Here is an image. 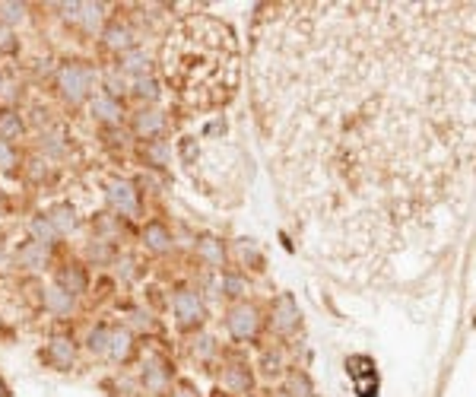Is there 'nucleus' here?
I'll return each mask as SVG.
<instances>
[{"label":"nucleus","mask_w":476,"mask_h":397,"mask_svg":"<svg viewBox=\"0 0 476 397\" xmlns=\"http://www.w3.org/2000/svg\"><path fill=\"white\" fill-rule=\"evenodd\" d=\"M255 105L308 248L362 286L422 273L476 188V3H279Z\"/></svg>","instance_id":"f257e3e1"},{"label":"nucleus","mask_w":476,"mask_h":397,"mask_svg":"<svg viewBox=\"0 0 476 397\" xmlns=\"http://www.w3.org/2000/svg\"><path fill=\"white\" fill-rule=\"evenodd\" d=\"M162 70L181 102L216 108L238 86L235 32L216 17H188L172 29L162 48Z\"/></svg>","instance_id":"f03ea898"},{"label":"nucleus","mask_w":476,"mask_h":397,"mask_svg":"<svg viewBox=\"0 0 476 397\" xmlns=\"http://www.w3.org/2000/svg\"><path fill=\"white\" fill-rule=\"evenodd\" d=\"M89 83H92V74L86 67L70 64L61 70V89H64V96L70 102H80L83 96H86V89H89Z\"/></svg>","instance_id":"7ed1b4c3"},{"label":"nucleus","mask_w":476,"mask_h":397,"mask_svg":"<svg viewBox=\"0 0 476 397\" xmlns=\"http://www.w3.org/2000/svg\"><path fill=\"white\" fill-rule=\"evenodd\" d=\"M299 324V305L292 302V296H279L277 302H273V328L277 331H292Z\"/></svg>","instance_id":"20e7f679"},{"label":"nucleus","mask_w":476,"mask_h":397,"mask_svg":"<svg viewBox=\"0 0 476 397\" xmlns=\"http://www.w3.org/2000/svg\"><path fill=\"white\" fill-rule=\"evenodd\" d=\"M229 331L235 334L238 340H248L257 331V312L251 305H238L235 312L229 314Z\"/></svg>","instance_id":"39448f33"},{"label":"nucleus","mask_w":476,"mask_h":397,"mask_svg":"<svg viewBox=\"0 0 476 397\" xmlns=\"http://www.w3.org/2000/svg\"><path fill=\"white\" fill-rule=\"evenodd\" d=\"M175 312H178V318L184 324H194L204 318V305H200V299L194 296V292L188 290H181L178 296H175Z\"/></svg>","instance_id":"423d86ee"},{"label":"nucleus","mask_w":476,"mask_h":397,"mask_svg":"<svg viewBox=\"0 0 476 397\" xmlns=\"http://www.w3.org/2000/svg\"><path fill=\"white\" fill-rule=\"evenodd\" d=\"M108 200L115 204L121 213H137V191L131 182H115L108 188Z\"/></svg>","instance_id":"0eeeda50"},{"label":"nucleus","mask_w":476,"mask_h":397,"mask_svg":"<svg viewBox=\"0 0 476 397\" xmlns=\"http://www.w3.org/2000/svg\"><path fill=\"white\" fill-rule=\"evenodd\" d=\"M143 239H147V245L153 251H169L172 248V235H169V229L159 223H149L147 229H143Z\"/></svg>","instance_id":"6e6552de"},{"label":"nucleus","mask_w":476,"mask_h":397,"mask_svg":"<svg viewBox=\"0 0 476 397\" xmlns=\"http://www.w3.org/2000/svg\"><path fill=\"white\" fill-rule=\"evenodd\" d=\"M92 115L102 118V121H121V102L111 99V96H99L92 102Z\"/></svg>","instance_id":"1a4fd4ad"},{"label":"nucleus","mask_w":476,"mask_h":397,"mask_svg":"<svg viewBox=\"0 0 476 397\" xmlns=\"http://www.w3.org/2000/svg\"><path fill=\"white\" fill-rule=\"evenodd\" d=\"M61 290H67L70 296L83 292L86 290V273H83L80 267H67V270L61 273Z\"/></svg>","instance_id":"9d476101"},{"label":"nucleus","mask_w":476,"mask_h":397,"mask_svg":"<svg viewBox=\"0 0 476 397\" xmlns=\"http://www.w3.org/2000/svg\"><path fill=\"white\" fill-rule=\"evenodd\" d=\"M165 125L162 111H143V115L137 118V133H143V137H149V133H159Z\"/></svg>","instance_id":"9b49d317"},{"label":"nucleus","mask_w":476,"mask_h":397,"mask_svg":"<svg viewBox=\"0 0 476 397\" xmlns=\"http://www.w3.org/2000/svg\"><path fill=\"white\" fill-rule=\"evenodd\" d=\"M48 356L58 365H70V359H74V347H70V340L54 337V340H51V347H48Z\"/></svg>","instance_id":"f8f14e48"},{"label":"nucleus","mask_w":476,"mask_h":397,"mask_svg":"<svg viewBox=\"0 0 476 397\" xmlns=\"http://www.w3.org/2000/svg\"><path fill=\"white\" fill-rule=\"evenodd\" d=\"M131 334L127 331H111V343H108V353L115 356V359H127L131 356Z\"/></svg>","instance_id":"ddd939ff"},{"label":"nucleus","mask_w":476,"mask_h":397,"mask_svg":"<svg viewBox=\"0 0 476 397\" xmlns=\"http://www.w3.org/2000/svg\"><path fill=\"white\" fill-rule=\"evenodd\" d=\"M23 131V121H19L17 111H0V137L3 140H13Z\"/></svg>","instance_id":"4468645a"},{"label":"nucleus","mask_w":476,"mask_h":397,"mask_svg":"<svg viewBox=\"0 0 476 397\" xmlns=\"http://www.w3.org/2000/svg\"><path fill=\"white\" fill-rule=\"evenodd\" d=\"M105 42L111 45V48H131V29H127V25H108Z\"/></svg>","instance_id":"2eb2a0df"},{"label":"nucleus","mask_w":476,"mask_h":397,"mask_svg":"<svg viewBox=\"0 0 476 397\" xmlns=\"http://www.w3.org/2000/svg\"><path fill=\"white\" fill-rule=\"evenodd\" d=\"M19 261H23L25 267H41L45 264V245H41V242H32L29 248L19 251Z\"/></svg>","instance_id":"dca6fc26"},{"label":"nucleus","mask_w":476,"mask_h":397,"mask_svg":"<svg viewBox=\"0 0 476 397\" xmlns=\"http://www.w3.org/2000/svg\"><path fill=\"white\" fill-rule=\"evenodd\" d=\"M48 219H51V226L58 229V235H61V232H70V229H74V210H70V207H58L54 213L48 216Z\"/></svg>","instance_id":"f3484780"},{"label":"nucleus","mask_w":476,"mask_h":397,"mask_svg":"<svg viewBox=\"0 0 476 397\" xmlns=\"http://www.w3.org/2000/svg\"><path fill=\"white\" fill-rule=\"evenodd\" d=\"M45 299H48V308H54V312H67L70 302H74V296H70L67 290H61V286H54V290H51Z\"/></svg>","instance_id":"a211bd4d"},{"label":"nucleus","mask_w":476,"mask_h":397,"mask_svg":"<svg viewBox=\"0 0 476 397\" xmlns=\"http://www.w3.org/2000/svg\"><path fill=\"white\" fill-rule=\"evenodd\" d=\"M32 232L39 235L41 245H45V242H54V239H58V229L51 226L48 216H45V219H41V216H39V219H32Z\"/></svg>","instance_id":"6ab92c4d"},{"label":"nucleus","mask_w":476,"mask_h":397,"mask_svg":"<svg viewBox=\"0 0 476 397\" xmlns=\"http://www.w3.org/2000/svg\"><path fill=\"white\" fill-rule=\"evenodd\" d=\"M108 343H111V331H105V328H99V331L89 334V350L92 353H105Z\"/></svg>","instance_id":"aec40b11"},{"label":"nucleus","mask_w":476,"mask_h":397,"mask_svg":"<svg viewBox=\"0 0 476 397\" xmlns=\"http://www.w3.org/2000/svg\"><path fill=\"white\" fill-rule=\"evenodd\" d=\"M200 255H204L206 261H210V264H222V248L216 245L213 239H206L204 245H200Z\"/></svg>","instance_id":"412c9836"},{"label":"nucleus","mask_w":476,"mask_h":397,"mask_svg":"<svg viewBox=\"0 0 476 397\" xmlns=\"http://www.w3.org/2000/svg\"><path fill=\"white\" fill-rule=\"evenodd\" d=\"M0 13H3L7 23H19V19L25 17V7L23 3H0Z\"/></svg>","instance_id":"4be33fe9"},{"label":"nucleus","mask_w":476,"mask_h":397,"mask_svg":"<svg viewBox=\"0 0 476 397\" xmlns=\"http://www.w3.org/2000/svg\"><path fill=\"white\" fill-rule=\"evenodd\" d=\"M83 19L89 25H96L102 19V3H83Z\"/></svg>","instance_id":"5701e85b"},{"label":"nucleus","mask_w":476,"mask_h":397,"mask_svg":"<svg viewBox=\"0 0 476 397\" xmlns=\"http://www.w3.org/2000/svg\"><path fill=\"white\" fill-rule=\"evenodd\" d=\"M137 92L140 96H147V99H156V80H149V76H143V80H140L137 83Z\"/></svg>","instance_id":"b1692460"},{"label":"nucleus","mask_w":476,"mask_h":397,"mask_svg":"<svg viewBox=\"0 0 476 397\" xmlns=\"http://www.w3.org/2000/svg\"><path fill=\"white\" fill-rule=\"evenodd\" d=\"M0 166H3V169L13 166V149L7 147V140H0Z\"/></svg>","instance_id":"393cba45"},{"label":"nucleus","mask_w":476,"mask_h":397,"mask_svg":"<svg viewBox=\"0 0 476 397\" xmlns=\"http://www.w3.org/2000/svg\"><path fill=\"white\" fill-rule=\"evenodd\" d=\"M124 67H127V70H137V74H140V70H147V58H143V54H131Z\"/></svg>","instance_id":"a878e982"},{"label":"nucleus","mask_w":476,"mask_h":397,"mask_svg":"<svg viewBox=\"0 0 476 397\" xmlns=\"http://www.w3.org/2000/svg\"><path fill=\"white\" fill-rule=\"evenodd\" d=\"M147 381H149V388H162V372L159 369H149Z\"/></svg>","instance_id":"bb28decb"},{"label":"nucleus","mask_w":476,"mask_h":397,"mask_svg":"<svg viewBox=\"0 0 476 397\" xmlns=\"http://www.w3.org/2000/svg\"><path fill=\"white\" fill-rule=\"evenodd\" d=\"M0 48H3V51L13 48V42H10V32H0Z\"/></svg>","instance_id":"cd10ccee"},{"label":"nucleus","mask_w":476,"mask_h":397,"mask_svg":"<svg viewBox=\"0 0 476 397\" xmlns=\"http://www.w3.org/2000/svg\"><path fill=\"white\" fill-rule=\"evenodd\" d=\"M153 159H159V162H162V159H165V147H153Z\"/></svg>","instance_id":"c85d7f7f"},{"label":"nucleus","mask_w":476,"mask_h":397,"mask_svg":"<svg viewBox=\"0 0 476 397\" xmlns=\"http://www.w3.org/2000/svg\"><path fill=\"white\" fill-rule=\"evenodd\" d=\"M175 397H194V394H191V391H181V394H175Z\"/></svg>","instance_id":"c756f323"},{"label":"nucleus","mask_w":476,"mask_h":397,"mask_svg":"<svg viewBox=\"0 0 476 397\" xmlns=\"http://www.w3.org/2000/svg\"><path fill=\"white\" fill-rule=\"evenodd\" d=\"M0 397H7V388H3V385H0Z\"/></svg>","instance_id":"7c9ffc66"}]
</instances>
